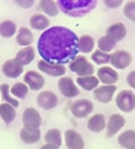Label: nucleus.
<instances>
[{
    "label": "nucleus",
    "mask_w": 135,
    "mask_h": 149,
    "mask_svg": "<svg viewBox=\"0 0 135 149\" xmlns=\"http://www.w3.org/2000/svg\"><path fill=\"white\" fill-rule=\"evenodd\" d=\"M14 3L23 9H29L34 5V0H14Z\"/></svg>",
    "instance_id": "c9c22d12"
},
{
    "label": "nucleus",
    "mask_w": 135,
    "mask_h": 149,
    "mask_svg": "<svg viewBox=\"0 0 135 149\" xmlns=\"http://www.w3.org/2000/svg\"><path fill=\"white\" fill-rule=\"evenodd\" d=\"M24 66H22L15 58H10L3 63L1 66V72L5 77L8 79H17L23 73Z\"/></svg>",
    "instance_id": "4468645a"
},
{
    "label": "nucleus",
    "mask_w": 135,
    "mask_h": 149,
    "mask_svg": "<svg viewBox=\"0 0 135 149\" xmlns=\"http://www.w3.org/2000/svg\"><path fill=\"white\" fill-rule=\"evenodd\" d=\"M102 1H104V4H105L106 8H109V9H116V8H119V6L122 5L124 0H102Z\"/></svg>",
    "instance_id": "f704fd0d"
},
{
    "label": "nucleus",
    "mask_w": 135,
    "mask_h": 149,
    "mask_svg": "<svg viewBox=\"0 0 135 149\" xmlns=\"http://www.w3.org/2000/svg\"><path fill=\"white\" fill-rule=\"evenodd\" d=\"M37 105L42 107L43 110H52L58 105V97L51 90L40 91L37 96Z\"/></svg>",
    "instance_id": "f8f14e48"
},
{
    "label": "nucleus",
    "mask_w": 135,
    "mask_h": 149,
    "mask_svg": "<svg viewBox=\"0 0 135 149\" xmlns=\"http://www.w3.org/2000/svg\"><path fill=\"white\" fill-rule=\"evenodd\" d=\"M126 82H127V85H129L131 88H133V90H135V70L130 71V72L127 73Z\"/></svg>",
    "instance_id": "e433bc0d"
},
{
    "label": "nucleus",
    "mask_w": 135,
    "mask_h": 149,
    "mask_svg": "<svg viewBox=\"0 0 135 149\" xmlns=\"http://www.w3.org/2000/svg\"><path fill=\"white\" fill-rule=\"evenodd\" d=\"M70 71L77 73V76H88V74L95 73V67L91 62L88 61L85 56L77 54L68 62Z\"/></svg>",
    "instance_id": "7ed1b4c3"
},
{
    "label": "nucleus",
    "mask_w": 135,
    "mask_h": 149,
    "mask_svg": "<svg viewBox=\"0 0 135 149\" xmlns=\"http://www.w3.org/2000/svg\"><path fill=\"white\" fill-rule=\"evenodd\" d=\"M106 128V118L104 114H93L87 120V129L92 133H101Z\"/></svg>",
    "instance_id": "a211bd4d"
},
{
    "label": "nucleus",
    "mask_w": 135,
    "mask_h": 149,
    "mask_svg": "<svg viewBox=\"0 0 135 149\" xmlns=\"http://www.w3.org/2000/svg\"><path fill=\"white\" fill-rule=\"evenodd\" d=\"M74 82L78 87L84 88L85 91H93L100 85L99 79L95 74H88V76H78Z\"/></svg>",
    "instance_id": "6ab92c4d"
},
{
    "label": "nucleus",
    "mask_w": 135,
    "mask_h": 149,
    "mask_svg": "<svg viewBox=\"0 0 135 149\" xmlns=\"http://www.w3.org/2000/svg\"><path fill=\"white\" fill-rule=\"evenodd\" d=\"M116 92L115 85H99L93 90V97L101 104H109L112 101Z\"/></svg>",
    "instance_id": "9b49d317"
},
{
    "label": "nucleus",
    "mask_w": 135,
    "mask_h": 149,
    "mask_svg": "<svg viewBox=\"0 0 135 149\" xmlns=\"http://www.w3.org/2000/svg\"><path fill=\"white\" fill-rule=\"evenodd\" d=\"M115 104L122 113H133L135 110V92L133 90H121L115 97Z\"/></svg>",
    "instance_id": "20e7f679"
},
{
    "label": "nucleus",
    "mask_w": 135,
    "mask_h": 149,
    "mask_svg": "<svg viewBox=\"0 0 135 149\" xmlns=\"http://www.w3.org/2000/svg\"><path fill=\"white\" fill-rule=\"evenodd\" d=\"M91 53H92L91 59H92L93 63H96V65L104 66V65L110 63V53H107V52H102L97 48L96 51H92Z\"/></svg>",
    "instance_id": "473e14b6"
},
{
    "label": "nucleus",
    "mask_w": 135,
    "mask_h": 149,
    "mask_svg": "<svg viewBox=\"0 0 135 149\" xmlns=\"http://www.w3.org/2000/svg\"><path fill=\"white\" fill-rule=\"evenodd\" d=\"M126 33H127L126 27L124 25V23H120V22L111 24L110 27H107V29H106V36L111 37L115 42L122 40L126 37Z\"/></svg>",
    "instance_id": "aec40b11"
},
{
    "label": "nucleus",
    "mask_w": 135,
    "mask_h": 149,
    "mask_svg": "<svg viewBox=\"0 0 135 149\" xmlns=\"http://www.w3.org/2000/svg\"><path fill=\"white\" fill-rule=\"evenodd\" d=\"M99 0H57L58 9L72 18H82L96 8Z\"/></svg>",
    "instance_id": "f03ea898"
},
{
    "label": "nucleus",
    "mask_w": 135,
    "mask_h": 149,
    "mask_svg": "<svg viewBox=\"0 0 135 149\" xmlns=\"http://www.w3.org/2000/svg\"><path fill=\"white\" fill-rule=\"evenodd\" d=\"M133 149H135V148H133Z\"/></svg>",
    "instance_id": "ea45409f"
},
{
    "label": "nucleus",
    "mask_w": 135,
    "mask_h": 149,
    "mask_svg": "<svg viewBox=\"0 0 135 149\" xmlns=\"http://www.w3.org/2000/svg\"><path fill=\"white\" fill-rule=\"evenodd\" d=\"M44 140H46V143L56 145V147L59 148L62 145V141H63L62 132L59 129H57V128L47 130V133L44 134Z\"/></svg>",
    "instance_id": "bb28decb"
},
{
    "label": "nucleus",
    "mask_w": 135,
    "mask_h": 149,
    "mask_svg": "<svg viewBox=\"0 0 135 149\" xmlns=\"http://www.w3.org/2000/svg\"><path fill=\"white\" fill-rule=\"evenodd\" d=\"M17 118V110L13 105L8 102L0 104V119L5 123V124H12Z\"/></svg>",
    "instance_id": "4be33fe9"
},
{
    "label": "nucleus",
    "mask_w": 135,
    "mask_h": 149,
    "mask_svg": "<svg viewBox=\"0 0 135 149\" xmlns=\"http://www.w3.org/2000/svg\"><path fill=\"white\" fill-rule=\"evenodd\" d=\"M22 121H23V125L38 126V128H40V125H42V116L38 113V110L34 109V107H27L23 111V115H22Z\"/></svg>",
    "instance_id": "f3484780"
},
{
    "label": "nucleus",
    "mask_w": 135,
    "mask_h": 149,
    "mask_svg": "<svg viewBox=\"0 0 135 149\" xmlns=\"http://www.w3.org/2000/svg\"><path fill=\"white\" fill-rule=\"evenodd\" d=\"M65 144L67 149H84L85 148L84 138L74 129H67L65 132Z\"/></svg>",
    "instance_id": "2eb2a0df"
},
{
    "label": "nucleus",
    "mask_w": 135,
    "mask_h": 149,
    "mask_svg": "<svg viewBox=\"0 0 135 149\" xmlns=\"http://www.w3.org/2000/svg\"><path fill=\"white\" fill-rule=\"evenodd\" d=\"M122 13H124V15H125L127 19L135 23V1H134V0L127 1L126 4L124 5Z\"/></svg>",
    "instance_id": "72a5a7b5"
},
{
    "label": "nucleus",
    "mask_w": 135,
    "mask_h": 149,
    "mask_svg": "<svg viewBox=\"0 0 135 149\" xmlns=\"http://www.w3.org/2000/svg\"><path fill=\"white\" fill-rule=\"evenodd\" d=\"M133 62V56L127 51L119 49L110 54V63L115 70H125Z\"/></svg>",
    "instance_id": "6e6552de"
},
{
    "label": "nucleus",
    "mask_w": 135,
    "mask_h": 149,
    "mask_svg": "<svg viewBox=\"0 0 135 149\" xmlns=\"http://www.w3.org/2000/svg\"><path fill=\"white\" fill-rule=\"evenodd\" d=\"M17 31V24L13 20H3L0 23V36L3 38H10L15 36Z\"/></svg>",
    "instance_id": "c85d7f7f"
},
{
    "label": "nucleus",
    "mask_w": 135,
    "mask_h": 149,
    "mask_svg": "<svg viewBox=\"0 0 135 149\" xmlns=\"http://www.w3.org/2000/svg\"><path fill=\"white\" fill-rule=\"evenodd\" d=\"M0 97L4 100V102H8L14 107L19 106V100L15 99L14 96L10 94V86L8 84H1L0 85Z\"/></svg>",
    "instance_id": "c756f323"
},
{
    "label": "nucleus",
    "mask_w": 135,
    "mask_h": 149,
    "mask_svg": "<svg viewBox=\"0 0 135 149\" xmlns=\"http://www.w3.org/2000/svg\"><path fill=\"white\" fill-rule=\"evenodd\" d=\"M29 92V87L24 82H15L10 86V94L15 99H24Z\"/></svg>",
    "instance_id": "2f4dec72"
},
{
    "label": "nucleus",
    "mask_w": 135,
    "mask_h": 149,
    "mask_svg": "<svg viewBox=\"0 0 135 149\" xmlns=\"http://www.w3.org/2000/svg\"><path fill=\"white\" fill-rule=\"evenodd\" d=\"M118 141L122 148L133 149L135 148V130H125L118 136Z\"/></svg>",
    "instance_id": "393cba45"
},
{
    "label": "nucleus",
    "mask_w": 135,
    "mask_h": 149,
    "mask_svg": "<svg viewBox=\"0 0 135 149\" xmlns=\"http://www.w3.org/2000/svg\"><path fill=\"white\" fill-rule=\"evenodd\" d=\"M37 66H38V70L42 73H46V74H48V76H52V77H61L66 73L65 65L51 62V61H46V59H43V58L39 59Z\"/></svg>",
    "instance_id": "0eeeda50"
},
{
    "label": "nucleus",
    "mask_w": 135,
    "mask_h": 149,
    "mask_svg": "<svg viewBox=\"0 0 135 149\" xmlns=\"http://www.w3.org/2000/svg\"><path fill=\"white\" fill-rule=\"evenodd\" d=\"M29 25L35 31H44L49 27V19L43 13H35L29 19Z\"/></svg>",
    "instance_id": "b1692460"
},
{
    "label": "nucleus",
    "mask_w": 135,
    "mask_h": 149,
    "mask_svg": "<svg viewBox=\"0 0 135 149\" xmlns=\"http://www.w3.org/2000/svg\"><path fill=\"white\" fill-rule=\"evenodd\" d=\"M39 9L42 10V13L47 17H56L59 13L58 5L54 0H40Z\"/></svg>",
    "instance_id": "cd10ccee"
},
{
    "label": "nucleus",
    "mask_w": 135,
    "mask_h": 149,
    "mask_svg": "<svg viewBox=\"0 0 135 149\" xmlns=\"http://www.w3.org/2000/svg\"><path fill=\"white\" fill-rule=\"evenodd\" d=\"M116 43L118 42H115L111 37L105 34V36L101 37L99 40H97V48H99L100 51H102V52H107V53H110V52L115 48Z\"/></svg>",
    "instance_id": "7c9ffc66"
},
{
    "label": "nucleus",
    "mask_w": 135,
    "mask_h": 149,
    "mask_svg": "<svg viewBox=\"0 0 135 149\" xmlns=\"http://www.w3.org/2000/svg\"><path fill=\"white\" fill-rule=\"evenodd\" d=\"M97 79L102 85H115L116 82L119 81V73L118 71L112 67H107L105 66L104 67H100L97 70Z\"/></svg>",
    "instance_id": "dca6fc26"
},
{
    "label": "nucleus",
    "mask_w": 135,
    "mask_h": 149,
    "mask_svg": "<svg viewBox=\"0 0 135 149\" xmlns=\"http://www.w3.org/2000/svg\"><path fill=\"white\" fill-rule=\"evenodd\" d=\"M70 111H71V114L77 119L87 118L93 111V104H92V101H90L87 99H78L71 104Z\"/></svg>",
    "instance_id": "39448f33"
},
{
    "label": "nucleus",
    "mask_w": 135,
    "mask_h": 149,
    "mask_svg": "<svg viewBox=\"0 0 135 149\" xmlns=\"http://www.w3.org/2000/svg\"><path fill=\"white\" fill-rule=\"evenodd\" d=\"M125 126V118L121 114H112L106 121V136L112 138Z\"/></svg>",
    "instance_id": "ddd939ff"
},
{
    "label": "nucleus",
    "mask_w": 135,
    "mask_h": 149,
    "mask_svg": "<svg viewBox=\"0 0 135 149\" xmlns=\"http://www.w3.org/2000/svg\"><path fill=\"white\" fill-rule=\"evenodd\" d=\"M0 121H1V119H0Z\"/></svg>",
    "instance_id": "58836bf2"
},
{
    "label": "nucleus",
    "mask_w": 135,
    "mask_h": 149,
    "mask_svg": "<svg viewBox=\"0 0 135 149\" xmlns=\"http://www.w3.org/2000/svg\"><path fill=\"white\" fill-rule=\"evenodd\" d=\"M17 37H15V42L17 44H19L20 47H27L31 46L34 40V36H33L32 31L28 27H20L17 31Z\"/></svg>",
    "instance_id": "412c9836"
},
{
    "label": "nucleus",
    "mask_w": 135,
    "mask_h": 149,
    "mask_svg": "<svg viewBox=\"0 0 135 149\" xmlns=\"http://www.w3.org/2000/svg\"><path fill=\"white\" fill-rule=\"evenodd\" d=\"M77 46H78V51L82 52V53H91L93 48H95V39L88 34H84L78 37Z\"/></svg>",
    "instance_id": "a878e982"
},
{
    "label": "nucleus",
    "mask_w": 135,
    "mask_h": 149,
    "mask_svg": "<svg viewBox=\"0 0 135 149\" xmlns=\"http://www.w3.org/2000/svg\"><path fill=\"white\" fill-rule=\"evenodd\" d=\"M23 80H24V84L29 87V90H33V91H40L44 87V84H46L43 74L33 70H29L24 73Z\"/></svg>",
    "instance_id": "1a4fd4ad"
},
{
    "label": "nucleus",
    "mask_w": 135,
    "mask_h": 149,
    "mask_svg": "<svg viewBox=\"0 0 135 149\" xmlns=\"http://www.w3.org/2000/svg\"><path fill=\"white\" fill-rule=\"evenodd\" d=\"M19 138L24 144H35L38 143L42 138V133L38 126H29L23 125V128L19 132Z\"/></svg>",
    "instance_id": "9d476101"
},
{
    "label": "nucleus",
    "mask_w": 135,
    "mask_h": 149,
    "mask_svg": "<svg viewBox=\"0 0 135 149\" xmlns=\"http://www.w3.org/2000/svg\"><path fill=\"white\" fill-rule=\"evenodd\" d=\"M77 39L78 37L73 31L56 25L43 31L37 43V49L39 56L46 61L65 65L80 52Z\"/></svg>",
    "instance_id": "f257e3e1"
},
{
    "label": "nucleus",
    "mask_w": 135,
    "mask_h": 149,
    "mask_svg": "<svg viewBox=\"0 0 135 149\" xmlns=\"http://www.w3.org/2000/svg\"><path fill=\"white\" fill-rule=\"evenodd\" d=\"M40 149H59V148L56 147V145H52V144L46 143L44 145H42V147H40Z\"/></svg>",
    "instance_id": "4c0bfd02"
},
{
    "label": "nucleus",
    "mask_w": 135,
    "mask_h": 149,
    "mask_svg": "<svg viewBox=\"0 0 135 149\" xmlns=\"http://www.w3.org/2000/svg\"><path fill=\"white\" fill-rule=\"evenodd\" d=\"M57 86H58L59 92L67 99L76 97V96H78V94H80V88H78L77 84L74 82L71 77L65 76V74L59 77Z\"/></svg>",
    "instance_id": "423d86ee"
},
{
    "label": "nucleus",
    "mask_w": 135,
    "mask_h": 149,
    "mask_svg": "<svg viewBox=\"0 0 135 149\" xmlns=\"http://www.w3.org/2000/svg\"><path fill=\"white\" fill-rule=\"evenodd\" d=\"M34 57H35V49L32 46H27V47H23L18 52L15 56V59L22 66H27L31 62H33Z\"/></svg>",
    "instance_id": "5701e85b"
}]
</instances>
